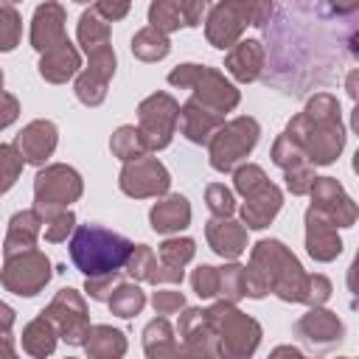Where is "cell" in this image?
Listing matches in <instances>:
<instances>
[{
	"mask_svg": "<svg viewBox=\"0 0 359 359\" xmlns=\"http://www.w3.org/2000/svg\"><path fill=\"white\" fill-rule=\"evenodd\" d=\"M168 84L180 87V90H191L196 101H202L205 107H210L222 115L233 112L241 101V93L236 90V84L230 79H224V73H219L216 67H208V65H194V62L177 65L168 73Z\"/></svg>",
	"mask_w": 359,
	"mask_h": 359,
	"instance_id": "cell-5",
	"label": "cell"
},
{
	"mask_svg": "<svg viewBox=\"0 0 359 359\" xmlns=\"http://www.w3.org/2000/svg\"><path fill=\"white\" fill-rule=\"evenodd\" d=\"M67 250L76 269L84 278H93V275L121 272L132 252V241L101 224H79L70 233Z\"/></svg>",
	"mask_w": 359,
	"mask_h": 359,
	"instance_id": "cell-1",
	"label": "cell"
},
{
	"mask_svg": "<svg viewBox=\"0 0 359 359\" xmlns=\"http://www.w3.org/2000/svg\"><path fill=\"white\" fill-rule=\"evenodd\" d=\"M224 123V115L205 107L202 101H196L194 95L180 107V118H177V126L182 132L185 140L196 143V146H208V140L213 137V132Z\"/></svg>",
	"mask_w": 359,
	"mask_h": 359,
	"instance_id": "cell-19",
	"label": "cell"
},
{
	"mask_svg": "<svg viewBox=\"0 0 359 359\" xmlns=\"http://www.w3.org/2000/svg\"><path fill=\"white\" fill-rule=\"evenodd\" d=\"M356 76H359L356 70H351V73H348V95H351L353 101H356Z\"/></svg>",
	"mask_w": 359,
	"mask_h": 359,
	"instance_id": "cell-57",
	"label": "cell"
},
{
	"mask_svg": "<svg viewBox=\"0 0 359 359\" xmlns=\"http://www.w3.org/2000/svg\"><path fill=\"white\" fill-rule=\"evenodd\" d=\"M278 353H292V356H300V351H297V348H292V345H283V348H275V351H272V356H278Z\"/></svg>",
	"mask_w": 359,
	"mask_h": 359,
	"instance_id": "cell-58",
	"label": "cell"
},
{
	"mask_svg": "<svg viewBox=\"0 0 359 359\" xmlns=\"http://www.w3.org/2000/svg\"><path fill=\"white\" fill-rule=\"evenodd\" d=\"M264 182H269V177H266V171H264L261 165H255V163H238V165L233 168V185H236V191H238L241 196L258 191Z\"/></svg>",
	"mask_w": 359,
	"mask_h": 359,
	"instance_id": "cell-42",
	"label": "cell"
},
{
	"mask_svg": "<svg viewBox=\"0 0 359 359\" xmlns=\"http://www.w3.org/2000/svg\"><path fill=\"white\" fill-rule=\"evenodd\" d=\"M50 275H53L50 258L42 250H36V247L6 255V261L0 266V283H3V289L11 292V294H17V297H34V294H39L48 286Z\"/></svg>",
	"mask_w": 359,
	"mask_h": 359,
	"instance_id": "cell-8",
	"label": "cell"
},
{
	"mask_svg": "<svg viewBox=\"0 0 359 359\" xmlns=\"http://www.w3.org/2000/svg\"><path fill=\"white\" fill-rule=\"evenodd\" d=\"M306 252L320 264H328L342 252L339 227L311 205L306 210Z\"/></svg>",
	"mask_w": 359,
	"mask_h": 359,
	"instance_id": "cell-16",
	"label": "cell"
},
{
	"mask_svg": "<svg viewBox=\"0 0 359 359\" xmlns=\"http://www.w3.org/2000/svg\"><path fill=\"white\" fill-rule=\"evenodd\" d=\"M224 70L238 84L255 81L261 76V70H264V45L258 39H238L233 48H227Z\"/></svg>",
	"mask_w": 359,
	"mask_h": 359,
	"instance_id": "cell-22",
	"label": "cell"
},
{
	"mask_svg": "<svg viewBox=\"0 0 359 359\" xmlns=\"http://www.w3.org/2000/svg\"><path fill=\"white\" fill-rule=\"evenodd\" d=\"M22 165H25V160L17 151V146L14 143H0V194L14 188V182L22 174Z\"/></svg>",
	"mask_w": 359,
	"mask_h": 359,
	"instance_id": "cell-39",
	"label": "cell"
},
{
	"mask_svg": "<svg viewBox=\"0 0 359 359\" xmlns=\"http://www.w3.org/2000/svg\"><path fill=\"white\" fill-rule=\"evenodd\" d=\"M107 303H109V311H112L115 317L129 320V317H135V314L143 311V306H146V292H143L135 280H118L115 289L109 292Z\"/></svg>",
	"mask_w": 359,
	"mask_h": 359,
	"instance_id": "cell-30",
	"label": "cell"
},
{
	"mask_svg": "<svg viewBox=\"0 0 359 359\" xmlns=\"http://www.w3.org/2000/svg\"><path fill=\"white\" fill-rule=\"evenodd\" d=\"M143 351L149 359H163V356H180L182 348L174 337L171 323L165 320V314L154 317L146 328H143Z\"/></svg>",
	"mask_w": 359,
	"mask_h": 359,
	"instance_id": "cell-28",
	"label": "cell"
},
{
	"mask_svg": "<svg viewBox=\"0 0 359 359\" xmlns=\"http://www.w3.org/2000/svg\"><path fill=\"white\" fill-rule=\"evenodd\" d=\"M180 104L168 93H151L137 104V129L149 151H160L177 132Z\"/></svg>",
	"mask_w": 359,
	"mask_h": 359,
	"instance_id": "cell-10",
	"label": "cell"
},
{
	"mask_svg": "<svg viewBox=\"0 0 359 359\" xmlns=\"http://www.w3.org/2000/svg\"><path fill=\"white\" fill-rule=\"evenodd\" d=\"M154 266H157V255L151 252L149 244H132V252L123 264V269L129 272L132 280H146L151 283V275H154Z\"/></svg>",
	"mask_w": 359,
	"mask_h": 359,
	"instance_id": "cell-36",
	"label": "cell"
},
{
	"mask_svg": "<svg viewBox=\"0 0 359 359\" xmlns=\"http://www.w3.org/2000/svg\"><path fill=\"white\" fill-rule=\"evenodd\" d=\"M283 205V191L275 182H264L258 191L244 196V205L238 208L241 213V224L247 230H264L272 224V219L278 216Z\"/></svg>",
	"mask_w": 359,
	"mask_h": 359,
	"instance_id": "cell-20",
	"label": "cell"
},
{
	"mask_svg": "<svg viewBox=\"0 0 359 359\" xmlns=\"http://www.w3.org/2000/svg\"><path fill=\"white\" fill-rule=\"evenodd\" d=\"M185 278V266H168L157 258V266H154V275H151V283L154 286H165V283H182Z\"/></svg>",
	"mask_w": 359,
	"mask_h": 359,
	"instance_id": "cell-51",
	"label": "cell"
},
{
	"mask_svg": "<svg viewBox=\"0 0 359 359\" xmlns=\"http://www.w3.org/2000/svg\"><path fill=\"white\" fill-rule=\"evenodd\" d=\"M39 76L48 81V84H65L67 79H73L79 70H81V53L76 45H70V39L59 42L56 48L45 50L39 56Z\"/></svg>",
	"mask_w": 359,
	"mask_h": 359,
	"instance_id": "cell-24",
	"label": "cell"
},
{
	"mask_svg": "<svg viewBox=\"0 0 359 359\" xmlns=\"http://www.w3.org/2000/svg\"><path fill=\"white\" fill-rule=\"evenodd\" d=\"M292 140L300 143L306 160L311 165H331L342 149H345V126L342 118H309L306 112H297L286 129H283Z\"/></svg>",
	"mask_w": 359,
	"mask_h": 359,
	"instance_id": "cell-6",
	"label": "cell"
},
{
	"mask_svg": "<svg viewBox=\"0 0 359 359\" xmlns=\"http://www.w3.org/2000/svg\"><path fill=\"white\" fill-rule=\"evenodd\" d=\"M196 252V241L188 238V236H174V238H165L157 250V258L168 266H185Z\"/></svg>",
	"mask_w": 359,
	"mask_h": 359,
	"instance_id": "cell-37",
	"label": "cell"
},
{
	"mask_svg": "<svg viewBox=\"0 0 359 359\" xmlns=\"http://www.w3.org/2000/svg\"><path fill=\"white\" fill-rule=\"evenodd\" d=\"M177 334H180V348L185 356H222L219 353V337H216L205 309L182 306Z\"/></svg>",
	"mask_w": 359,
	"mask_h": 359,
	"instance_id": "cell-15",
	"label": "cell"
},
{
	"mask_svg": "<svg viewBox=\"0 0 359 359\" xmlns=\"http://www.w3.org/2000/svg\"><path fill=\"white\" fill-rule=\"evenodd\" d=\"M241 289H244V297H252V300H261L264 294H269V286L264 280V275L250 264L244 266V275H241Z\"/></svg>",
	"mask_w": 359,
	"mask_h": 359,
	"instance_id": "cell-50",
	"label": "cell"
},
{
	"mask_svg": "<svg viewBox=\"0 0 359 359\" xmlns=\"http://www.w3.org/2000/svg\"><path fill=\"white\" fill-rule=\"evenodd\" d=\"M109 34H112L109 20H107L95 6L87 8V11L79 17L76 36H79V45L84 48V53L93 50V48H98V45H107V42H109Z\"/></svg>",
	"mask_w": 359,
	"mask_h": 359,
	"instance_id": "cell-31",
	"label": "cell"
},
{
	"mask_svg": "<svg viewBox=\"0 0 359 359\" xmlns=\"http://www.w3.org/2000/svg\"><path fill=\"white\" fill-rule=\"evenodd\" d=\"M311 208H317L320 213H325L337 227H353L356 224V202L345 194L342 182L334 177H314L311 188Z\"/></svg>",
	"mask_w": 359,
	"mask_h": 359,
	"instance_id": "cell-14",
	"label": "cell"
},
{
	"mask_svg": "<svg viewBox=\"0 0 359 359\" xmlns=\"http://www.w3.org/2000/svg\"><path fill=\"white\" fill-rule=\"evenodd\" d=\"M118 185L126 196L132 199H149V196H163L171 188V174L168 168L149 151L135 160H126L118 177Z\"/></svg>",
	"mask_w": 359,
	"mask_h": 359,
	"instance_id": "cell-12",
	"label": "cell"
},
{
	"mask_svg": "<svg viewBox=\"0 0 359 359\" xmlns=\"http://www.w3.org/2000/svg\"><path fill=\"white\" fill-rule=\"evenodd\" d=\"M216 337H219V353L230 359H247L261 345V325L250 314H244L230 300H216L210 309H205Z\"/></svg>",
	"mask_w": 359,
	"mask_h": 359,
	"instance_id": "cell-4",
	"label": "cell"
},
{
	"mask_svg": "<svg viewBox=\"0 0 359 359\" xmlns=\"http://www.w3.org/2000/svg\"><path fill=\"white\" fill-rule=\"evenodd\" d=\"M328 297H331V280L325 275H320V272L306 275L303 292H300V303H306V306H323Z\"/></svg>",
	"mask_w": 359,
	"mask_h": 359,
	"instance_id": "cell-45",
	"label": "cell"
},
{
	"mask_svg": "<svg viewBox=\"0 0 359 359\" xmlns=\"http://www.w3.org/2000/svg\"><path fill=\"white\" fill-rule=\"evenodd\" d=\"M84 194L81 174L67 163H50L42 165L34 177V208L50 210V208H70Z\"/></svg>",
	"mask_w": 359,
	"mask_h": 359,
	"instance_id": "cell-9",
	"label": "cell"
},
{
	"mask_svg": "<svg viewBox=\"0 0 359 359\" xmlns=\"http://www.w3.org/2000/svg\"><path fill=\"white\" fill-rule=\"evenodd\" d=\"M314 165L311 163H297V165H292V168H286L283 171V180H286V188L294 194V196H306L309 194V188H311V182H314Z\"/></svg>",
	"mask_w": 359,
	"mask_h": 359,
	"instance_id": "cell-46",
	"label": "cell"
},
{
	"mask_svg": "<svg viewBox=\"0 0 359 359\" xmlns=\"http://www.w3.org/2000/svg\"><path fill=\"white\" fill-rule=\"evenodd\" d=\"M168 50H171L168 34H163V31H157V28H151V25L140 28V31L132 36V53H135V59H140V62H160V59L168 56Z\"/></svg>",
	"mask_w": 359,
	"mask_h": 359,
	"instance_id": "cell-32",
	"label": "cell"
},
{
	"mask_svg": "<svg viewBox=\"0 0 359 359\" xmlns=\"http://www.w3.org/2000/svg\"><path fill=\"white\" fill-rule=\"evenodd\" d=\"M56 339H59L56 325H53L45 314L34 317V320L22 328V351H25L28 356H36V359L50 356L53 348H56Z\"/></svg>",
	"mask_w": 359,
	"mask_h": 359,
	"instance_id": "cell-29",
	"label": "cell"
},
{
	"mask_svg": "<svg viewBox=\"0 0 359 359\" xmlns=\"http://www.w3.org/2000/svg\"><path fill=\"white\" fill-rule=\"evenodd\" d=\"M84 351L93 359H121L126 353V337L112 325H90L84 337Z\"/></svg>",
	"mask_w": 359,
	"mask_h": 359,
	"instance_id": "cell-27",
	"label": "cell"
},
{
	"mask_svg": "<svg viewBox=\"0 0 359 359\" xmlns=\"http://www.w3.org/2000/svg\"><path fill=\"white\" fill-rule=\"evenodd\" d=\"M17 118H20V101L11 93L0 90V129L11 126Z\"/></svg>",
	"mask_w": 359,
	"mask_h": 359,
	"instance_id": "cell-52",
	"label": "cell"
},
{
	"mask_svg": "<svg viewBox=\"0 0 359 359\" xmlns=\"http://www.w3.org/2000/svg\"><path fill=\"white\" fill-rule=\"evenodd\" d=\"M14 320H17V317H14V309L0 300V331H11Z\"/></svg>",
	"mask_w": 359,
	"mask_h": 359,
	"instance_id": "cell-55",
	"label": "cell"
},
{
	"mask_svg": "<svg viewBox=\"0 0 359 359\" xmlns=\"http://www.w3.org/2000/svg\"><path fill=\"white\" fill-rule=\"evenodd\" d=\"M258 135H261V126L255 118L250 115H238V118H230L224 121L213 137L208 140V160H210V168L219 171V174H227L233 171L238 163L247 160V154L255 149L258 143Z\"/></svg>",
	"mask_w": 359,
	"mask_h": 359,
	"instance_id": "cell-7",
	"label": "cell"
},
{
	"mask_svg": "<svg viewBox=\"0 0 359 359\" xmlns=\"http://www.w3.org/2000/svg\"><path fill=\"white\" fill-rule=\"evenodd\" d=\"M65 22H67V14H65L62 3H56V0L39 3L31 17V48L45 53V50L56 48L59 42H65L67 39Z\"/></svg>",
	"mask_w": 359,
	"mask_h": 359,
	"instance_id": "cell-17",
	"label": "cell"
},
{
	"mask_svg": "<svg viewBox=\"0 0 359 359\" xmlns=\"http://www.w3.org/2000/svg\"><path fill=\"white\" fill-rule=\"evenodd\" d=\"M272 163L286 171V168H292V165H297V163H309V160H306L300 143L292 140L286 132H280V135L275 137V143H272Z\"/></svg>",
	"mask_w": 359,
	"mask_h": 359,
	"instance_id": "cell-40",
	"label": "cell"
},
{
	"mask_svg": "<svg viewBox=\"0 0 359 359\" xmlns=\"http://www.w3.org/2000/svg\"><path fill=\"white\" fill-rule=\"evenodd\" d=\"M121 280V272H107V275H93L84 280V292L93 297V300H107L109 292L115 289V283Z\"/></svg>",
	"mask_w": 359,
	"mask_h": 359,
	"instance_id": "cell-48",
	"label": "cell"
},
{
	"mask_svg": "<svg viewBox=\"0 0 359 359\" xmlns=\"http://www.w3.org/2000/svg\"><path fill=\"white\" fill-rule=\"evenodd\" d=\"M250 264L264 275L269 292L283 303H300L306 272L297 255L278 238H261L250 250Z\"/></svg>",
	"mask_w": 359,
	"mask_h": 359,
	"instance_id": "cell-3",
	"label": "cell"
},
{
	"mask_svg": "<svg viewBox=\"0 0 359 359\" xmlns=\"http://www.w3.org/2000/svg\"><path fill=\"white\" fill-rule=\"evenodd\" d=\"M0 90H3V70H0Z\"/></svg>",
	"mask_w": 359,
	"mask_h": 359,
	"instance_id": "cell-59",
	"label": "cell"
},
{
	"mask_svg": "<svg viewBox=\"0 0 359 359\" xmlns=\"http://www.w3.org/2000/svg\"><path fill=\"white\" fill-rule=\"evenodd\" d=\"M149 224L154 233H180L191 224V202L182 194H163L149 210Z\"/></svg>",
	"mask_w": 359,
	"mask_h": 359,
	"instance_id": "cell-23",
	"label": "cell"
},
{
	"mask_svg": "<svg viewBox=\"0 0 359 359\" xmlns=\"http://www.w3.org/2000/svg\"><path fill=\"white\" fill-rule=\"evenodd\" d=\"M109 149H112V154H115L121 163L135 160V157H140V154H149V149H146V143H143V137H140V129L132 126V123H123V126H118V129L112 132Z\"/></svg>",
	"mask_w": 359,
	"mask_h": 359,
	"instance_id": "cell-33",
	"label": "cell"
},
{
	"mask_svg": "<svg viewBox=\"0 0 359 359\" xmlns=\"http://www.w3.org/2000/svg\"><path fill=\"white\" fill-rule=\"evenodd\" d=\"M241 275H244V266L230 261L224 266H219V297L222 300H230V303H238L244 297V289H241Z\"/></svg>",
	"mask_w": 359,
	"mask_h": 359,
	"instance_id": "cell-41",
	"label": "cell"
},
{
	"mask_svg": "<svg viewBox=\"0 0 359 359\" xmlns=\"http://www.w3.org/2000/svg\"><path fill=\"white\" fill-rule=\"evenodd\" d=\"M56 143H59V129L48 118H36V121L25 123L22 132L14 137L17 151L31 165H45V160L56 151Z\"/></svg>",
	"mask_w": 359,
	"mask_h": 359,
	"instance_id": "cell-18",
	"label": "cell"
},
{
	"mask_svg": "<svg viewBox=\"0 0 359 359\" xmlns=\"http://www.w3.org/2000/svg\"><path fill=\"white\" fill-rule=\"evenodd\" d=\"M107 87H109L107 79H101V76H95V73H90V70L84 67V70L76 73L73 93H76V98H79L84 107H101L104 98H107Z\"/></svg>",
	"mask_w": 359,
	"mask_h": 359,
	"instance_id": "cell-34",
	"label": "cell"
},
{
	"mask_svg": "<svg viewBox=\"0 0 359 359\" xmlns=\"http://www.w3.org/2000/svg\"><path fill=\"white\" fill-rule=\"evenodd\" d=\"M151 306H154L157 314H177L185 306V294L174 292V289H160V292L151 294Z\"/></svg>",
	"mask_w": 359,
	"mask_h": 359,
	"instance_id": "cell-49",
	"label": "cell"
},
{
	"mask_svg": "<svg viewBox=\"0 0 359 359\" xmlns=\"http://www.w3.org/2000/svg\"><path fill=\"white\" fill-rule=\"evenodd\" d=\"M129 6H132V0H95V8H98L109 22L123 20V17L129 14Z\"/></svg>",
	"mask_w": 359,
	"mask_h": 359,
	"instance_id": "cell-53",
	"label": "cell"
},
{
	"mask_svg": "<svg viewBox=\"0 0 359 359\" xmlns=\"http://www.w3.org/2000/svg\"><path fill=\"white\" fill-rule=\"evenodd\" d=\"M205 238L208 247L224 261H236L247 250V227L230 216H213L205 224Z\"/></svg>",
	"mask_w": 359,
	"mask_h": 359,
	"instance_id": "cell-21",
	"label": "cell"
},
{
	"mask_svg": "<svg viewBox=\"0 0 359 359\" xmlns=\"http://www.w3.org/2000/svg\"><path fill=\"white\" fill-rule=\"evenodd\" d=\"M3 3H17V0H3Z\"/></svg>",
	"mask_w": 359,
	"mask_h": 359,
	"instance_id": "cell-61",
	"label": "cell"
},
{
	"mask_svg": "<svg viewBox=\"0 0 359 359\" xmlns=\"http://www.w3.org/2000/svg\"><path fill=\"white\" fill-rule=\"evenodd\" d=\"M331 14H353L359 8V0H325Z\"/></svg>",
	"mask_w": 359,
	"mask_h": 359,
	"instance_id": "cell-54",
	"label": "cell"
},
{
	"mask_svg": "<svg viewBox=\"0 0 359 359\" xmlns=\"http://www.w3.org/2000/svg\"><path fill=\"white\" fill-rule=\"evenodd\" d=\"M42 314L56 325L59 339H65L67 345H84V337L90 331V314L79 289H59L53 300L42 309Z\"/></svg>",
	"mask_w": 359,
	"mask_h": 359,
	"instance_id": "cell-11",
	"label": "cell"
},
{
	"mask_svg": "<svg viewBox=\"0 0 359 359\" xmlns=\"http://www.w3.org/2000/svg\"><path fill=\"white\" fill-rule=\"evenodd\" d=\"M309 118H317V121H323V118H342V112H339V101L331 95V93H317V95H311L309 101H306V109H303Z\"/></svg>",
	"mask_w": 359,
	"mask_h": 359,
	"instance_id": "cell-47",
	"label": "cell"
},
{
	"mask_svg": "<svg viewBox=\"0 0 359 359\" xmlns=\"http://www.w3.org/2000/svg\"><path fill=\"white\" fill-rule=\"evenodd\" d=\"M205 205L213 216H233L236 210V196L224 182H210L205 188Z\"/></svg>",
	"mask_w": 359,
	"mask_h": 359,
	"instance_id": "cell-43",
	"label": "cell"
},
{
	"mask_svg": "<svg viewBox=\"0 0 359 359\" xmlns=\"http://www.w3.org/2000/svg\"><path fill=\"white\" fill-rule=\"evenodd\" d=\"M39 236H42V216H39V210L36 208L17 210L8 219V230H6V238H3V255L36 247Z\"/></svg>",
	"mask_w": 359,
	"mask_h": 359,
	"instance_id": "cell-26",
	"label": "cell"
},
{
	"mask_svg": "<svg viewBox=\"0 0 359 359\" xmlns=\"http://www.w3.org/2000/svg\"><path fill=\"white\" fill-rule=\"evenodd\" d=\"M210 0H151L149 3V25L171 34L180 28H196L205 22Z\"/></svg>",
	"mask_w": 359,
	"mask_h": 359,
	"instance_id": "cell-13",
	"label": "cell"
},
{
	"mask_svg": "<svg viewBox=\"0 0 359 359\" xmlns=\"http://www.w3.org/2000/svg\"><path fill=\"white\" fill-rule=\"evenodd\" d=\"M42 216V233L48 241H67V236L76 227V216L70 208H50V210H39Z\"/></svg>",
	"mask_w": 359,
	"mask_h": 359,
	"instance_id": "cell-35",
	"label": "cell"
},
{
	"mask_svg": "<svg viewBox=\"0 0 359 359\" xmlns=\"http://www.w3.org/2000/svg\"><path fill=\"white\" fill-rule=\"evenodd\" d=\"M20 36H22V17L11 3H3L0 6V50L3 53L14 50L20 45Z\"/></svg>",
	"mask_w": 359,
	"mask_h": 359,
	"instance_id": "cell-38",
	"label": "cell"
},
{
	"mask_svg": "<svg viewBox=\"0 0 359 359\" xmlns=\"http://www.w3.org/2000/svg\"><path fill=\"white\" fill-rule=\"evenodd\" d=\"M73 3H81V6H84V3H90V0H73Z\"/></svg>",
	"mask_w": 359,
	"mask_h": 359,
	"instance_id": "cell-60",
	"label": "cell"
},
{
	"mask_svg": "<svg viewBox=\"0 0 359 359\" xmlns=\"http://www.w3.org/2000/svg\"><path fill=\"white\" fill-rule=\"evenodd\" d=\"M14 353H17V348L8 337V331H0V356H14Z\"/></svg>",
	"mask_w": 359,
	"mask_h": 359,
	"instance_id": "cell-56",
	"label": "cell"
},
{
	"mask_svg": "<svg viewBox=\"0 0 359 359\" xmlns=\"http://www.w3.org/2000/svg\"><path fill=\"white\" fill-rule=\"evenodd\" d=\"M191 286H194V292H196L202 300L216 297V292H219V266L199 264V266L191 272Z\"/></svg>",
	"mask_w": 359,
	"mask_h": 359,
	"instance_id": "cell-44",
	"label": "cell"
},
{
	"mask_svg": "<svg viewBox=\"0 0 359 359\" xmlns=\"http://www.w3.org/2000/svg\"><path fill=\"white\" fill-rule=\"evenodd\" d=\"M272 14H275L272 0H219L216 6L208 8L205 39L213 48L227 50L241 39L247 25L264 28L272 20Z\"/></svg>",
	"mask_w": 359,
	"mask_h": 359,
	"instance_id": "cell-2",
	"label": "cell"
},
{
	"mask_svg": "<svg viewBox=\"0 0 359 359\" xmlns=\"http://www.w3.org/2000/svg\"><path fill=\"white\" fill-rule=\"evenodd\" d=\"M294 328H297V334L303 339H309L314 345H328V342H337V339L345 337L342 320L334 311L323 309V306H309V311L297 320Z\"/></svg>",
	"mask_w": 359,
	"mask_h": 359,
	"instance_id": "cell-25",
	"label": "cell"
}]
</instances>
